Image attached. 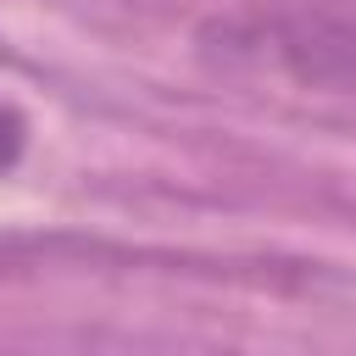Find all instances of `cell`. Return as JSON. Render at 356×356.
I'll return each mask as SVG.
<instances>
[{"mask_svg":"<svg viewBox=\"0 0 356 356\" xmlns=\"http://www.w3.org/2000/svg\"><path fill=\"white\" fill-rule=\"evenodd\" d=\"M22 150H28V117H22V106H17V100H6V95H0V172H6V167H17V161H22Z\"/></svg>","mask_w":356,"mask_h":356,"instance_id":"2","label":"cell"},{"mask_svg":"<svg viewBox=\"0 0 356 356\" xmlns=\"http://www.w3.org/2000/svg\"><path fill=\"white\" fill-rule=\"evenodd\" d=\"M228 44L300 83H356V0H273L228 22Z\"/></svg>","mask_w":356,"mask_h":356,"instance_id":"1","label":"cell"}]
</instances>
